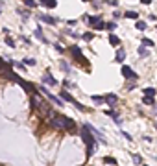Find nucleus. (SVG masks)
I'll return each instance as SVG.
<instances>
[{
  "label": "nucleus",
  "instance_id": "nucleus-1",
  "mask_svg": "<svg viewBox=\"0 0 157 166\" xmlns=\"http://www.w3.org/2000/svg\"><path fill=\"white\" fill-rule=\"evenodd\" d=\"M52 126L57 129H67V131H74L76 129V122L70 120L65 115H52Z\"/></svg>",
  "mask_w": 157,
  "mask_h": 166
},
{
  "label": "nucleus",
  "instance_id": "nucleus-2",
  "mask_svg": "<svg viewBox=\"0 0 157 166\" xmlns=\"http://www.w3.org/2000/svg\"><path fill=\"white\" fill-rule=\"evenodd\" d=\"M81 138H83V142L87 144V155H92L94 153V148H96V140H94L92 133L87 131L85 127H81Z\"/></svg>",
  "mask_w": 157,
  "mask_h": 166
},
{
  "label": "nucleus",
  "instance_id": "nucleus-3",
  "mask_svg": "<svg viewBox=\"0 0 157 166\" xmlns=\"http://www.w3.org/2000/svg\"><path fill=\"white\" fill-rule=\"evenodd\" d=\"M0 74H2L4 77H7V80H11V81H17V83H19V80H20V77H19L11 68H7V66H2V68H0Z\"/></svg>",
  "mask_w": 157,
  "mask_h": 166
},
{
  "label": "nucleus",
  "instance_id": "nucleus-4",
  "mask_svg": "<svg viewBox=\"0 0 157 166\" xmlns=\"http://www.w3.org/2000/svg\"><path fill=\"white\" fill-rule=\"evenodd\" d=\"M41 91H43V94H45L46 98H50V100H52V102H54V103H57L59 107L63 105V102H61V100H59V96H54V94H52V92H48V91H46V89H45V87H41Z\"/></svg>",
  "mask_w": 157,
  "mask_h": 166
},
{
  "label": "nucleus",
  "instance_id": "nucleus-5",
  "mask_svg": "<svg viewBox=\"0 0 157 166\" xmlns=\"http://www.w3.org/2000/svg\"><path fill=\"white\" fill-rule=\"evenodd\" d=\"M122 76L128 80H137V74L131 70V66H122Z\"/></svg>",
  "mask_w": 157,
  "mask_h": 166
},
{
  "label": "nucleus",
  "instance_id": "nucleus-6",
  "mask_svg": "<svg viewBox=\"0 0 157 166\" xmlns=\"http://www.w3.org/2000/svg\"><path fill=\"white\" fill-rule=\"evenodd\" d=\"M103 102H107L111 107H115L117 102H118V98H117V94H106V96H103Z\"/></svg>",
  "mask_w": 157,
  "mask_h": 166
},
{
  "label": "nucleus",
  "instance_id": "nucleus-7",
  "mask_svg": "<svg viewBox=\"0 0 157 166\" xmlns=\"http://www.w3.org/2000/svg\"><path fill=\"white\" fill-rule=\"evenodd\" d=\"M43 83H48V85H57V80L56 77H52L50 72H45L43 74Z\"/></svg>",
  "mask_w": 157,
  "mask_h": 166
},
{
  "label": "nucleus",
  "instance_id": "nucleus-8",
  "mask_svg": "<svg viewBox=\"0 0 157 166\" xmlns=\"http://www.w3.org/2000/svg\"><path fill=\"white\" fill-rule=\"evenodd\" d=\"M39 20H41V22H46V24H56V22H57L54 17L45 15V13H41V15H39Z\"/></svg>",
  "mask_w": 157,
  "mask_h": 166
},
{
  "label": "nucleus",
  "instance_id": "nucleus-9",
  "mask_svg": "<svg viewBox=\"0 0 157 166\" xmlns=\"http://www.w3.org/2000/svg\"><path fill=\"white\" fill-rule=\"evenodd\" d=\"M70 52L74 54V59H78V61H83V54H81L80 46H70Z\"/></svg>",
  "mask_w": 157,
  "mask_h": 166
},
{
  "label": "nucleus",
  "instance_id": "nucleus-10",
  "mask_svg": "<svg viewBox=\"0 0 157 166\" xmlns=\"http://www.w3.org/2000/svg\"><path fill=\"white\" fill-rule=\"evenodd\" d=\"M19 85L22 87V89H24L26 92H31V91H33V85H31V83H26L24 80H19Z\"/></svg>",
  "mask_w": 157,
  "mask_h": 166
},
{
  "label": "nucleus",
  "instance_id": "nucleus-11",
  "mask_svg": "<svg viewBox=\"0 0 157 166\" xmlns=\"http://www.w3.org/2000/svg\"><path fill=\"white\" fill-rule=\"evenodd\" d=\"M37 2H39V4H43V6H46V7H50V9L57 6L56 0H37Z\"/></svg>",
  "mask_w": 157,
  "mask_h": 166
},
{
  "label": "nucleus",
  "instance_id": "nucleus-12",
  "mask_svg": "<svg viewBox=\"0 0 157 166\" xmlns=\"http://www.w3.org/2000/svg\"><path fill=\"white\" fill-rule=\"evenodd\" d=\"M124 59H126V52H124L122 48H118V50H117V61H118V63H122Z\"/></svg>",
  "mask_w": 157,
  "mask_h": 166
},
{
  "label": "nucleus",
  "instance_id": "nucleus-13",
  "mask_svg": "<svg viewBox=\"0 0 157 166\" xmlns=\"http://www.w3.org/2000/svg\"><path fill=\"white\" fill-rule=\"evenodd\" d=\"M109 42L113 44V46H118V44H120V39H118L117 35H113V33H111V35H109Z\"/></svg>",
  "mask_w": 157,
  "mask_h": 166
},
{
  "label": "nucleus",
  "instance_id": "nucleus-14",
  "mask_svg": "<svg viewBox=\"0 0 157 166\" xmlns=\"http://www.w3.org/2000/svg\"><path fill=\"white\" fill-rule=\"evenodd\" d=\"M124 17H128V19H135V20H137V19H139V13H137V11H126Z\"/></svg>",
  "mask_w": 157,
  "mask_h": 166
},
{
  "label": "nucleus",
  "instance_id": "nucleus-15",
  "mask_svg": "<svg viewBox=\"0 0 157 166\" xmlns=\"http://www.w3.org/2000/svg\"><path fill=\"white\" fill-rule=\"evenodd\" d=\"M144 96H150V98H153V96H155V89H152V87L144 89Z\"/></svg>",
  "mask_w": 157,
  "mask_h": 166
},
{
  "label": "nucleus",
  "instance_id": "nucleus-16",
  "mask_svg": "<svg viewBox=\"0 0 157 166\" xmlns=\"http://www.w3.org/2000/svg\"><path fill=\"white\" fill-rule=\"evenodd\" d=\"M61 98L65 100V102H70V103H72V100H74V98H72V96L67 92V91H63V92H61Z\"/></svg>",
  "mask_w": 157,
  "mask_h": 166
},
{
  "label": "nucleus",
  "instance_id": "nucleus-17",
  "mask_svg": "<svg viewBox=\"0 0 157 166\" xmlns=\"http://www.w3.org/2000/svg\"><path fill=\"white\" fill-rule=\"evenodd\" d=\"M35 37H37V39H41V41H43V42H46V37H45V35H43V31H41V30H39V28H37V30H35Z\"/></svg>",
  "mask_w": 157,
  "mask_h": 166
},
{
  "label": "nucleus",
  "instance_id": "nucleus-18",
  "mask_svg": "<svg viewBox=\"0 0 157 166\" xmlns=\"http://www.w3.org/2000/svg\"><path fill=\"white\" fill-rule=\"evenodd\" d=\"M135 28H137V30H141V31H144V30H146V22H142V20H137Z\"/></svg>",
  "mask_w": 157,
  "mask_h": 166
},
{
  "label": "nucleus",
  "instance_id": "nucleus-19",
  "mask_svg": "<svg viewBox=\"0 0 157 166\" xmlns=\"http://www.w3.org/2000/svg\"><path fill=\"white\" fill-rule=\"evenodd\" d=\"M131 159H133V162H135V164H142L141 155H137V153H135V155H131Z\"/></svg>",
  "mask_w": 157,
  "mask_h": 166
},
{
  "label": "nucleus",
  "instance_id": "nucleus-20",
  "mask_svg": "<svg viewBox=\"0 0 157 166\" xmlns=\"http://www.w3.org/2000/svg\"><path fill=\"white\" fill-rule=\"evenodd\" d=\"M22 2H24V6H28V7H35V6H37L35 0H22Z\"/></svg>",
  "mask_w": 157,
  "mask_h": 166
},
{
  "label": "nucleus",
  "instance_id": "nucleus-21",
  "mask_svg": "<svg viewBox=\"0 0 157 166\" xmlns=\"http://www.w3.org/2000/svg\"><path fill=\"white\" fill-rule=\"evenodd\" d=\"M139 55H142V57H148V52H146V46H139Z\"/></svg>",
  "mask_w": 157,
  "mask_h": 166
},
{
  "label": "nucleus",
  "instance_id": "nucleus-22",
  "mask_svg": "<svg viewBox=\"0 0 157 166\" xmlns=\"http://www.w3.org/2000/svg\"><path fill=\"white\" fill-rule=\"evenodd\" d=\"M153 44H155V42H153L152 39H142V46H153Z\"/></svg>",
  "mask_w": 157,
  "mask_h": 166
},
{
  "label": "nucleus",
  "instance_id": "nucleus-23",
  "mask_svg": "<svg viewBox=\"0 0 157 166\" xmlns=\"http://www.w3.org/2000/svg\"><path fill=\"white\" fill-rule=\"evenodd\" d=\"M115 28H117V24H115V22H106V30H109V31H113Z\"/></svg>",
  "mask_w": 157,
  "mask_h": 166
},
{
  "label": "nucleus",
  "instance_id": "nucleus-24",
  "mask_svg": "<svg viewBox=\"0 0 157 166\" xmlns=\"http://www.w3.org/2000/svg\"><path fill=\"white\" fill-rule=\"evenodd\" d=\"M103 162H107V164H117V159H113V157H103Z\"/></svg>",
  "mask_w": 157,
  "mask_h": 166
},
{
  "label": "nucleus",
  "instance_id": "nucleus-25",
  "mask_svg": "<svg viewBox=\"0 0 157 166\" xmlns=\"http://www.w3.org/2000/svg\"><path fill=\"white\" fill-rule=\"evenodd\" d=\"M144 103H146V105H153L155 102H153V98H150V96H144Z\"/></svg>",
  "mask_w": 157,
  "mask_h": 166
},
{
  "label": "nucleus",
  "instance_id": "nucleus-26",
  "mask_svg": "<svg viewBox=\"0 0 157 166\" xmlns=\"http://www.w3.org/2000/svg\"><path fill=\"white\" fill-rule=\"evenodd\" d=\"M61 68H63V70H65V72H67V74H68V72H70V66H68V65H67V63H65V61H61Z\"/></svg>",
  "mask_w": 157,
  "mask_h": 166
},
{
  "label": "nucleus",
  "instance_id": "nucleus-27",
  "mask_svg": "<svg viewBox=\"0 0 157 166\" xmlns=\"http://www.w3.org/2000/svg\"><path fill=\"white\" fill-rule=\"evenodd\" d=\"M94 103H103V96H92Z\"/></svg>",
  "mask_w": 157,
  "mask_h": 166
},
{
  "label": "nucleus",
  "instance_id": "nucleus-28",
  "mask_svg": "<svg viewBox=\"0 0 157 166\" xmlns=\"http://www.w3.org/2000/svg\"><path fill=\"white\" fill-rule=\"evenodd\" d=\"M22 65H30V66H33V65H35V59H28V57H26Z\"/></svg>",
  "mask_w": 157,
  "mask_h": 166
},
{
  "label": "nucleus",
  "instance_id": "nucleus-29",
  "mask_svg": "<svg viewBox=\"0 0 157 166\" xmlns=\"http://www.w3.org/2000/svg\"><path fill=\"white\" fill-rule=\"evenodd\" d=\"M6 44H7V46H15V42H13V39H9V37L6 39Z\"/></svg>",
  "mask_w": 157,
  "mask_h": 166
},
{
  "label": "nucleus",
  "instance_id": "nucleus-30",
  "mask_svg": "<svg viewBox=\"0 0 157 166\" xmlns=\"http://www.w3.org/2000/svg\"><path fill=\"white\" fill-rule=\"evenodd\" d=\"M83 39H87V41H91V39H92V33H83Z\"/></svg>",
  "mask_w": 157,
  "mask_h": 166
},
{
  "label": "nucleus",
  "instance_id": "nucleus-31",
  "mask_svg": "<svg viewBox=\"0 0 157 166\" xmlns=\"http://www.w3.org/2000/svg\"><path fill=\"white\" fill-rule=\"evenodd\" d=\"M54 48H56V50H57V52H63V46H61V44H57V42H56V44H54Z\"/></svg>",
  "mask_w": 157,
  "mask_h": 166
},
{
  "label": "nucleus",
  "instance_id": "nucleus-32",
  "mask_svg": "<svg viewBox=\"0 0 157 166\" xmlns=\"http://www.w3.org/2000/svg\"><path fill=\"white\" fill-rule=\"evenodd\" d=\"M122 135H124V138H128V140H131V135H128L126 131H122Z\"/></svg>",
  "mask_w": 157,
  "mask_h": 166
},
{
  "label": "nucleus",
  "instance_id": "nucleus-33",
  "mask_svg": "<svg viewBox=\"0 0 157 166\" xmlns=\"http://www.w3.org/2000/svg\"><path fill=\"white\" fill-rule=\"evenodd\" d=\"M141 2H142V4L146 6V4H150V2H152V0H141Z\"/></svg>",
  "mask_w": 157,
  "mask_h": 166
},
{
  "label": "nucleus",
  "instance_id": "nucleus-34",
  "mask_svg": "<svg viewBox=\"0 0 157 166\" xmlns=\"http://www.w3.org/2000/svg\"><path fill=\"white\" fill-rule=\"evenodd\" d=\"M81 2H89V0H81Z\"/></svg>",
  "mask_w": 157,
  "mask_h": 166
},
{
  "label": "nucleus",
  "instance_id": "nucleus-35",
  "mask_svg": "<svg viewBox=\"0 0 157 166\" xmlns=\"http://www.w3.org/2000/svg\"><path fill=\"white\" fill-rule=\"evenodd\" d=\"M0 65H2V59H0Z\"/></svg>",
  "mask_w": 157,
  "mask_h": 166
},
{
  "label": "nucleus",
  "instance_id": "nucleus-36",
  "mask_svg": "<svg viewBox=\"0 0 157 166\" xmlns=\"http://www.w3.org/2000/svg\"><path fill=\"white\" fill-rule=\"evenodd\" d=\"M155 127H157V124H155Z\"/></svg>",
  "mask_w": 157,
  "mask_h": 166
},
{
  "label": "nucleus",
  "instance_id": "nucleus-37",
  "mask_svg": "<svg viewBox=\"0 0 157 166\" xmlns=\"http://www.w3.org/2000/svg\"><path fill=\"white\" fill-rule=\"evenodd\" d=\"M144 166H146V164H144Z\"/></svg>",
  "mask_w": 157,
  "mask_h": 166
}]
</instances>
